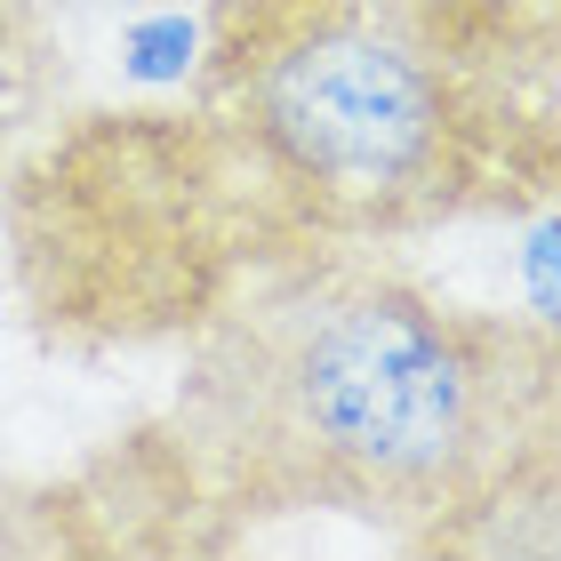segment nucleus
<instances>
[{
    "instance_id": "nucleus-3",
    "label": "nucleus",
    "mask_w": 561,
    "mask_h": 561,
    "mask_svg": "<svg viewBox=\"0 0 561 561\" xmlns=\"http://www.w3.org/2000/svg\"><path fill=\"white\" fill-rule=\"evenodd\" d=\"M33 553H81V522H72L65 490H33L0 466V561H33Z\"/></svg>"
},
{
    "instance_id": "nucleus-1",
    "label": "nucleus",
    "mask_w": 561,
    "mask_h": 561,
    "mask_svg": "<svg viewBox=\"0 0 561 561\" xmlns=\"http://www.w3.org/2000/svg\"><path fill=\"white\" fill-rule=\"evenodd\" d=\"M553 185V0H217L169 105L81 113L16 161L9 249L48 345L137 353Z\"/></svg>"
},
{
    "instance_id": "nucleus-2",
    "label": "nucleus",
    "mask_w": 561,
    "mask_h": 561,
    "mask_svg": "<svg viewBox=\"0 0 561 561\" xmlns=\"http://www.w3.org/2000/svg\"><path fill=\"white\" fill-rule=\"evenodd\" d=\"M553 321L473 313L386 249L305 265L185 337L161 417L65 481L81 553H225L280 522H362L410 553H522L553 522Z\"/></svg>"
},
{
    "instance_id": "nucleus-4",
    "label": "nucleus",
    "mask_w": 561,
    "mask_h": 561,
    "mask_svg": "<svg viewBox=\"0 0 561 561\" xmlns=\"http://www.w3.org/2000/svg\"><path fill=\"white\" fill-rule=\"evenodd\" d=\"M57 16H145V9H185V0H33Z\"/></svg>"
}]
</instances>
